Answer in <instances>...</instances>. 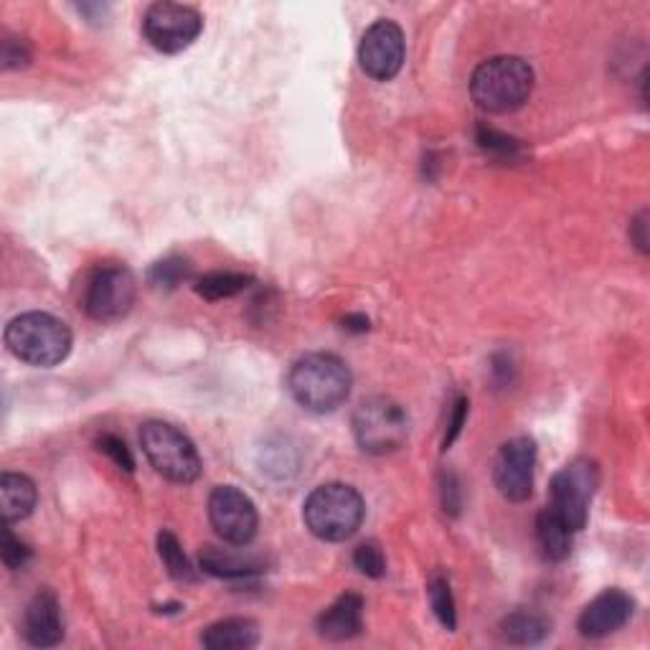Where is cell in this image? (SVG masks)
I'll use <instances>...</instances> for the list:
<instances>
[{
    "label": "cell",
    "mask_w": 650,
    "mask_h": 650,
    "mask_svg": "<svg viewBox=\"0 0 650 650\" xmlns=\"http://www.w3.org/2000/svg\"><path fill=\"white\" fill-rule=\"evenodd\" d=\"M351 382V368L338 356L307 354L290 368L287 389L303 409L325 415L348 399Z\"/></svg>",
    "instance_id": "1"
},
{
    "label": "cell",
    "mask_w": 650,
    "mask_h": 650,
    "mask_svg": "<svg viewBox=\"0 0 650 650\" xmlns=\"http://www.w3.org/2000/svg\"><path fill=\"white\" fill-rule=\"evenodd\" d=\"M534 92V69L521 57H494L473 72L470 97L483 112L508 115L521 110Z\"/></svg>",
    "instance_id": "2"
},
{
    "label": "cell",
    "mask_w": 650,
    "mask_h": 650,
    "mask_svg": "<svg viewBox=\"0 0 650 650\" xmlns=\"http://www.w3.org/2000/svg\"><path fill=\"white\" fill-rule=\"evenodd\" d=\"M366 504L356 488L346 483H325L307 496L303 518L307 531L321 541H346L362 529Z\"/></svg>",
    "instance_id": "3"
},
{
    "label": "cell",
    "mask_w": 650,
    "mask_h": 650,
    "mask_svg": "<svg viewBox=\"0 0 650 650\" xmlns=\"http://www.w3.org/2000/svg\"><path fill=\"white\" fill-rule=\"evenodd\" d=\"M6 346L23 364L51 368L72 351V331L49 313H23L8 323Z\"/></svg>",
    "instance_id": "4"
},
{
    "label": "cell",
    "mask_w": 650,
    "mask_h": 650,
    "mask_svg": "<svg viewBox=\"0 0 650 650\" xmlns=\"http://www.w3.org/2000/svg\"><path fill=\"white\" fill-rule=\"evenodd\" d=\"M140 445H143L145 458L158 476L171 483H181V486L199 480L201 455L196 445L191 443V437L181 433L179 427L161 419L145 422L143 429H140Z\"/></svg>",
    "instance_id": "5"
},
{
    "label": "cell",
    "mask_w": 650,
    "mask_h": 650,
    "mask_svg": "<svg viewBox=\"0 0 650 650\" xmlns=\"http://www.w3.org/2000/svg\"><path fill=\"white\" fill-rule=\"evenodd\" d=\"M354 437L368 455H389L407 443L409 415L389 397H368L354 412Z\"/></svg>",
    "instance_id": "6"
},
{
    "label": "cell",
    "mask_w": 650,
    "mask_h": 650,
    "mask_svg": "<svg viewBox=\"0 0 650 650\" xmlns=\"http://www.w3.org/2000/svg\"><path fill=\"white\" fill-rule=\"evenodd\" d=\"M138 297L135 275L125 265H102L87 277L82 307L97 323L122 321L133 311Z\"/></svg>",
    "instance_id": "7"
},
{
    "label": "cell",
    "mask_w": 650,
    "mask_h": 650,
    "mask_svg": "<svg viewBox=\"0 0 650 650\" xmlns=\"http://www.w3.org/2000/svg\"><path fill=\"white\" fill-rule=\"evenodd\" d=\"M597 486H600V468L590 458L572 460L551 480V508L575 534L587 526Z\"/></svg>",
    "instance_id": "8"
},
{
    "label": "cell",
    "mask_w": 650,
    "mask_h": 650,
    "mask_svg": "<svg viewBox=\"0 0 650 650\" xmlns=\"http://www.w3.org/2000/svg\"><path fill=\"white\" fill-rule=\"evenodd\" d=\"M201 31H204V19L196 8L169 3V0L153 3L143 19L145 39L163 54H179V51L189 49Z\"/></svg>",
    "instance_id": "9"
},
{
    "label": "cell",
    "mask_w": 650,
    "mask_h": 650,
    "mask_svg": "<svg viewBox=\"0 0 650 650\" xmlns=\"http://www.w3.org/2000/svg\"><path fill=\"white\" fill-rule=\"evenodd\" d=\"M209 521L232 547H247L257 536L260 516L252 498L234 486H219L209 496Z\"/></svg>",
    "instance_id": "10"
},
{
    "label": "cell",
    "mask_w": 650,
    "mask_h": 650,
    "mask_svg": "<svg viewBox=\"0 0 650 650\" xmlns=\"http://www.w3.org/2000/svg\"><path fill=\"white\" fill-rule=\"evenodd\" d=\"M407 57L404 31L394 21H376L368 26L362 43H358V64L376 82H389L402 72Z\"/></svg>",
    "instance_id": "11"
},
{
    "label": "cell",
    "mask_w": 650,
    "mask_h": 650,
    "mask_svg": "<svg viewBox=\"0 0 650 650\" xmlns=\"http://www.w3.org/2000/svg\"><path fill=\"white\" fill-rule=\"evenodd\" d=\"M536 443L531 437H514L500 447L494 463L498 494L511 504H524L534 494Z\"/></svg>",
    "instance_id": "12"
},
{
    "label": "cell",
    "mask_w": 650,
    "mask_h": 650,
    "mask_svg": "<svg viewBox=\"0 0 650 650\" xmlns=\"http://www.w3.org/2000/svg\"><path fill=\"white\" fill-rule=\"evenodd\" d=\"M632 612H636V600H632L628 592L605 590L587 605L582 615H579L577 628L585 638L600 640L612 636V632H618L620 628H626Z\"/></svg>",
    "instance_id": "13"
},
{
    "label": "cell",
    "mask_w": 650,
    "mask_h": 650,
    "mask_svg": "<svg viewBox=\"0 0 650 650\" xmlns=\"http://www.w3.org/2000/svg\"><path fill=\"white\" fill-rule=\"evenodd\" d=\"M23 638L33 648H54L64 640V615L51 590H41L26 608Z\"/></svg>",
    "instance_id": "14"
},
{
    "label": "cell",
    "mask_w": 650,
    "mask_h": 650,
    "mask_svg": "<svg viewBox=\"0 0 650 650\" xmlns=\"http://www.w3.org/2000/svg\"><path fill=\"white\" fill-rule=\"evenodd\" d=\"M364 597L346 592L318 618V632L325 640H351L364 630Z\"/></svg>",
    "instance_id": "15"
},
{
    "label": "cell",
    "mask_w": 650,
    "mask_h": 650,
    "mask_svg": "<svg viewBox=\"0 0 650 650\" xmlns=\"http://www.w3.org/2000/svg\"><path fill=\"white\" fill-rule=\"evenodd\" d=\"M209 650H250L260 643V626L250 618H226L209 626L201 636Z\"/></svg>",
    "instance_id": "16"
},
{
    "label": "cell",
    "mask_w": 650,
    "mask_h": 650,
    "mask_svg": "<svg viewBox=\"0 0 650 650\" xmlns=\"http://www.w3.org/2000/svg\"><path fill=\"white\" fill-rule=\"evenodd\" d=\"M39 504V490L31 478L21 473H3L0 476V511H3L6 524L23 521L33 514Z\"/></svg>",
    "instance_id": "17"
},
{
    "label": "cell",
    "mask_w": 650,
    "mask_h": 650,
    "mask_svg": "<svg viewBox=\"0 0 650 650\" xmlns=\"http://www.w3.org/2000/svg\"><path fill=\"white\" fill-rule=\"evenodd\" d=\"M572 529L565 524L555 508H544L536 518V544L547 561H565L572 551Z\"/></svg>",
    "instance_id": "18"
},
{
    "label": "cell",
    "mask_w": 650,
    "mask_h": 650,
    "mask_svg": "<svg viewBox=\"0 0 650 650\" xmlns=\"http://www.w3.org/2000/svg\"><path fill=\"white\" fill-rule=\"evenodd\" d=\"M201 569L219 579H247L265 572V567H262V561L257 559H242L230 555V551L219 549H204V555H201Z\"/></svg>",
    "instance_id": "19"
},
{
    "label": "cell",
    "mask_w": 650,
    "mask_h": 650,
    "mask_svg": "<svg viewBox=\"0 0 650 650\" xmlns=\"http://www.w3.org/2000/svg\"><path fill=\"white\" fill-rule=\"evenodd\" d=\"M500 632L514 646H536L551 632V622L534 612H511L500 622Z\"/></svg>",
    "instance_id": "20"
},
{
    "label": "cell",
    "mask_w": 650,
    "mask_h": 650,
    "mask_svg": "<svg viewBox=\"0 0 650 650\" xmlns=\"http://www.w3.org/2000/svg\"><path fill=\"white\" fill-rule=\"evenodd\" d=\"M254 280L250 275H242V272H211L196 280V295L204 297V301H226V297H234L247 290Z\"/></svg>",
    "instance_id": "21"
},
{
    "label": "cell",
    "mask_w": 650,
    "mask_h": 650,
    "mask_svg": "<svg viewBox=\"0 0 650 650\" xmlns=\"http://www.w3.org/2000/svg\"><path fill=\"white\" fill-rule=\"evenodd\" d=\"M158 555H161L163 565L173 579H179V582H193V579H196L191 561L186 559V555H183L179 536H175L173 531L158 534Z\"/></svg>",
    "instance_id": "22"
},
{
    "label": "cell",
    "mask_w": 650,
    "mask_h": 650,
    "mask_svg": "<svg viewBox=\"0 0 650 650\" xmlns=\"http://www.w3.org/2000/svg\"><path fill=\"white\" fill-rule=\"evenodd\" d=\"M189 277H191L189 260L179 257V254H171V257L155 262L151 272H148V283H151L155 290H163V293H171V290L186 283Z\"/></svg>",
    "instance_id": "23"
},
{
    "label": "cell",
    "mask_w": 650,
    "mask_h": 650,
    "mask_svg": "<svg viewBox=\"0 0 650 650\" xmlns=\"http://www.w3.org/2000/svg\"><path fill=\"white\" fill-rule=\"evenodd\" d=\"M427 595H429V605H433L437 620L443 622L445 630L453 632L455 628H458V612H455V597H453L450 579L443 577V575H435L427 585Z\"/></svg>",
    "instance_id": "24"
},
{
    "label": "cell",
    "mask_w": 650,
    "mask_h": 650,
    "mask_svg": "<svg viewBox=\"0 0 650 650\" xmlns=\"http://www.w3.org/2000/svg\"><path fill=\"white\" fill-rule=\"evenodd\" d=\"M478 145L488 155L504 158V161H516V158H521V153H524V148L516 138L498 133V130L486 128V125L478 128Z\"/></svg>",
    "instance_id": "25"
},
{
    "label": "cell",
    "mask_w": 650,
    "mask_h": 650,
    "mask_svg": "<svg viewBox=\"0 0 650 650\" xmlns=\"http://www.w3.org/2000/svg\"><path fill=\"white\" fill-rule=\"evenodd\" d=\"M354 565L364 577L382 579L386 575V557L379 549V544L374 541H366L354 551Z\"/></svg>",
    "instance_id": "26"
},
{
    "label": "cell",
    "mask_w": 650,
    "mask_h": 650,
    "mask_svg": "<svg viewBox=\"0 0 650 650\" xmlns=\"http://www.w3.org/2000/svg\"><path fill=\"white\" fill-rule=\"evenodd\" d=\"M0 61H3V69L6 72H11V69H21L31 61V47L29 41H23L19 37H3L0 41Z\"/></svg>",
    "instance_id": "27"
},
{
    "label": "cell",
    "mask_w": 650,
    "mask_h": 650,
    "mask_svg": "<svg viewBox=\"0 0 650 650\" xmlns=\"http://www.w3.org/2000/svg\"><path fill=\"white\" fill-rule=\"evenodd\" d=\"M97 450L108 455V458L118 465L120 470L125 473H133L135 470V460H133V453H130V447L120 440L115 435H102L100 440H97Z\"/></svg>",
    "instance_id": "28"
},
{
    "label": "cell",
    "mask_w": 650,
    "mask_h": 650,
    "mask_svg": "<svg viewBox=\"0 0 650 650\" xmlns=\"http://www.w3.org/2000/svg\"><path fill=\"white\" fill-rule=\"evenodd\" d=\"M29 559H31V549L26 547L19 536L11 531V526L6 524V531H3V565L11 569V572H16V569H23L26 565H29Z\"/></svg>",
    "instance_id": "29"
},
{
    "label": "cell",
    "mask_w": 650,
    "mask_h": 650,
    "mask_svg": "<svg viewBox=\"0 0 650 650\" xmlns=\"http://www.w3.org/2000/svg\"><path fill=\"white\" fill-rule=\"evenodd\" d=\"M468 409H470V402L468 397H458L453 404V412H450V422H447V433H445V440H443V450H450L453 443L458 440L460 429L465 425V419H468Z\"/></svg>",
    "instance_id": "30"
},
{
    "label": "cell",
    "mask_w": 650,
    "mask_h": 650,
    "mask_svg": "<svg viewBox=\"0 0 650 650\" xmlns=\"http://www.w3.org/2000/svg\"><path fill=\"white\" fill-rule=\"evenodd\" d=\"M443 506H445V514L450 516H458L460 511V486L453 473H447V476L443 478Z\"/></svg>",
    "instance_id": "31"
},
{
    "label": "cell",
    "mask_w": 650,
    "mask_h": 650,
    "mask_svg": "<svg viewBox=\"0 0 650 650\" xmlns=\"http://www.w3.org/2000/svg\"><path fill=\"white\" fill-rule=\"evenodd\" d=\"M630 240L640 250V254H648V211H640V214L632 219Z\"/></svg>",
    "instance_id": "32"
},
{
    "label": "cell",
    "mask_w": 650,
    "mask_h": 650,
    "mask_svg": "<svg viewBox=\"0 0 650 650\" xmlns=\"http://www.w3.org/2000/svg\"><path fill=\"white\" fill-rule=\"evenodd\" d=\"M494 374L498 376V382L500 384H508L511 382V372H514V364H511V358L508 356H496L494 358Z\"/></svg>",
    "instance_id": "33"
},
{
    "label": "cell",
    "mask_w": 650,
    "mask_h": 650,
    "mask_svg": "<svg viewBox=\"0 0 650 650\" xmlns=\"http://www.w3.org/2000/svg\"><path fill=\"white\" fill-rule=\"evenodd\" d=\"M344 328L351 333H366L368 318H364V315H348V318L344 321Z\"/></svg>",
    "instance_id": "34"
}]
</instances>
